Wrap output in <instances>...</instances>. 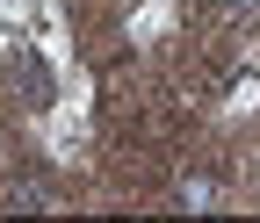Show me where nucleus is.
I'll use <instances>...</instances> for the list:
<instances>
[{"label":"nucleus","mask_w":260,"mask_h":223,"mask_svg":"<svg viewBox=\"0 0 260 223\" xmlns=\"http://www.w3.org/2000/svg\"><path fill=\"white\" fill-rule=\"evenodd\" d=\"M15 86H22V101L51 115L58 108V65H51V51H15Z\"/></svg>","instance_id":"nucleus-1"},{"label":"nucleus","mask_w":260,"mask_h":223,"mask_svg":"<svg viewBox=\"0 0 260 223\" xmlns=\"http://www.w3.org/2000/svg\"><path fill=\"white\" fill-rule=\"evenodd\" d=\"M51 202H58V195H51L37 173H15L8 187H0V209H51Z\"/></svg>","instance_id":"nucleus-2"},{"label":"nucleus","mask_w":260,"mask_h":223,"mask_svg":"<svg viewBox=\"0 0 260 223\" xmlns=\"http://www.w3.org/2000/svg\"><path fill=\"white\" fill-rule=\"evenodd\" d=\"M224 22H260V0H210Z\"/></svg>","instance_id":"nucleus-3"}]
</instances>
